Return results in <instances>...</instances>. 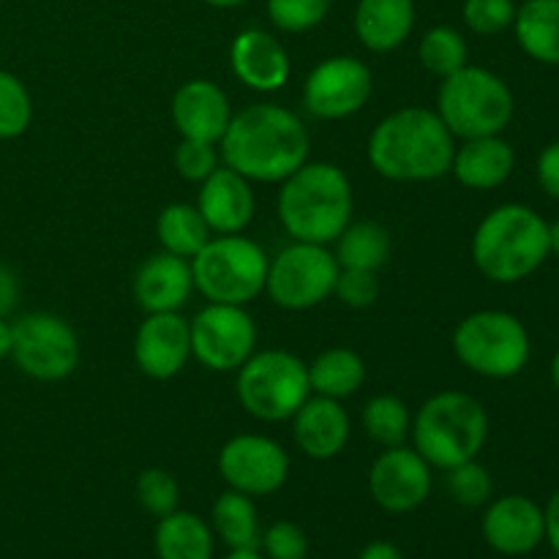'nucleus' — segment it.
<instances>
[{
    "mask_svg": "<svg viewBox=\"0 0 559 559\" xmlns=\"http://www.w3.org/2000/svg\"><path fill=\"white\" fill-rule=\"evenodd\" d=\"M309 131L293 109L282 104H249L233 115L218 151L224 167L251 183H282L309 162Z\"/></svg>",
    "mask_w": 559,
    "mask_h": 559,
    "instance_id": "obj_1",
    "label": "nucleus"
},
{
    "mask_svg": "<svg viewBox=\"0 0 559 559\" xmlns=\"http://www.w3.org/2000/svg\"><path fill=\"white\" fill-rule=\"evenodd\" d=\"M369 164L396 183H429L451 173L456 136L429 107H402L369 134Z\"/></svg>",
    "mask_w": 559,
    "mask_h": 559,
    "instance_id": "obj_2",
    "label": "nucleus"
},
{
    "mask_svg": "<svg viewBox=\"0 0 559 559\" xmlns=\"http://www.w3.org/2000/svg\"><path fill=\"white\" fill-rule=\"evenodd\" d=\"M276 207L289 238L328 246L353 222V186L336 164L306 162L282 180Z\"/></svg>",
    "mask_w": 559,
    "mask_h": 559,
    "instance_id": "obj_3",
    "label": "nucleus"
},
{
    "mask_svg": "<svg viewBox=\"0 0 559 559\" xmlns=\"http://www.w3.org/2000/svg\"><path fill=\"white\" fill-rule=\"evenodd\" d=\"M551 257L549 222L522 202L486 213L473 235V262L495 284H519Z\"/></svg>",
    "mask_w": 559,
    "mask_h": 559,
    "instance_id": "obj_4",
    "label": "nucleus"
},
{
    "mask_svg": "<svg viewBox=\"0 0 559 559\" xmlns=\"http://www.w3.org/2000/svg\"><path fill=\"white\" fill-rule=\"evenodd\" d=\"M413 448L431 469H451L478 459L489 440V415L484 404L462 391L435 393L413 418Z\"/></svg>",
    "mask_w": 559,
    "mask_h": 559,
    "instance_id": "obj_5",
    "label": "nucleus"
},
{
    "mask_svg": "<svg viewBox=\"0 0 559 559\" xmlns=\"http://www.w3.org/2000/svg\"><path fill=\"white\" fill-rule=\"evenodd\" d=\"M437 115L456 140L502 134L516 112L511 85L484 66H464L437 91Z\"/></svg>",
    "mask_w": 559,
    "mask_h": 559,
    "instance_id": "obj_6",
    "label": "nucleus"
},
{
    "mask_svg": "<svg viewBox=\"0 0 559 559\" xmlns=\"http://www.w3.org/2000/svg\"><path fill=\"white\" fill-rule=\"evenodd\" d=\"M453 353L459 364L486 380H511L522 374L533 355L524 322L511 311L480 309L464 317L453 331Z\"/></svg>",
    "mask_w": 559,
    "mask_h": 559,
    "instance_id": "obj_7",
    "label": "nucleus"
},
{
    "mask_svg": "<svg viewBox=\"0 0 559 559\" xmlns=\"http://www.w3.org/2000/svg\"><path fill=\"white\" fill-rule=\"evenodd\" d=\"M267 251L257 240L240 235H213L191 260L194 289L211 304L249 306L265 293Z\"/></svg>",
    "mask_w": 559,
    "mask_h": 559,
    "instance_id": "obj_8",
    "label": "nucleus"
},
{
    "mask_svg": "<svg viewBox=\"0 0 559 559\" xmlns=\"http://www.w3.org/2000/svg\"><path fill=\"white\" fill-rule=\"evenodd\" d=\"M235 393L251 418L262 424L293 420L300 404L311 396L309 369L287 349H262L235 371Z\"/></svg>",
    "mask_w": 559,
    "mask_h": 559,
    "instance_id": "obj_9",
    "label": "nucleus"
},
{
    "mask_svg": "<svg viewBox=\"0 0 559 559\" xmlns=\"http://www.w3.org/2000/svg\"><path fill=\"white\" fill-rule=\"evenodd\" d=\"M80 336L52 311H31L11 322V355L16 369L38 382H60L80 366Z\"/></svg>",
    "mask_w": 559,
    "mask_h": 559,
    "instance_id": "obj_10",
    "label": "nucleus"
},
{
    "mask_svg": "<svg viewBox=\"0 0 559 559\" xmlns=\"http://www.w3.org/2000/svg\"><path fill=\"white\" fill-rule=\"evenodd\" d=\"M338 271L342 267L328 246L293 240L267 262L265 293L278 309L309 311L331 298Z\"/></svg>",
    "mask_w": 559,
    "mask_h": 559,
    "instance_id": "obj_11",
    "label": "nucleus"
},
{
    "mask_svg": "<svg viewBox=\"0 0 559 559\" xmlns=\"http://www.w3.org/2000/svg\"><path fill=\"white\" fill-rule=\"evenodd\" d=\"M189 328L191 358L218 374L238 371L257 353V322L246 306L207 304Z\"/></svg>",
    "mask_w": 559,
    "mask_h": 559,
    "instance_id": "obj_12",
    "label": "nucleus"
},
{
    "mask_svg": "<svg viewBox=\"0 0 559 559\" xmlns=\"http://www.w3.org/2000/svg\"><path fill=\"white\" fill-rule=\"evenodd\" d=\"M371 69L353 55H333L317 63L304 82V107L317 120H344L366 107Z\"/></svg>",
    "mask_w": 559,
    "mask_h": 559,
    "instance_id": "obj_13",
    "label": "nucleus"
},
{
    "mask_svg": "<svg viewBox=\"0 0 559 559\" xmlns=\"http://www.w3.org/2000/svg\"><path fill=\"white\" fill-rule=\"evenodd\" d=\"M218 473L240 495L267 497L287 484L289 456L271 437L238 435L218 451Z\"/></svg>",
    "mask_w": 559,
    "mask_h": 559,
    "instance_id": "obj_14",
    "label": "nucleus"
},
{
    "mask_svg": "<svg viewBox=\"0 0 559 559\" xmlns=\"http://www.w3.org/2000/svg\"><path fill=\"white\" fill-rule=\"evenodd\" d=\"M369 491L385 513H413L431 491V464L415 448H382L369 469Z\"/></svg>",
    "mask_w": 559,
    "mask_h": 559,
    "instance_id": "obj_15",
    "label": "nucleus"
},
{
    "mask_svg": "<svg viewBox=\"0 0 559 559\" xmlns=\"http://www.w3.org/2000/svg\"><path fill=\"white\" fill-rule=\"evenodd\" d=\"M134 360L151 380H173L191 360V328L180 311L147 314L136 328Z\"/></svg>",
    "mask_w": 559,
    "mask_h": 559,
    "instance_id": "obj_16",
    "label": "nucleus"
},
{
    "mask_svg": "<svg viewBox=\"0 0 559 559\" xmlns=\"http://www.w3.org/2000/svg\"><path fill=\"white\" fill-rule=\"evenodd\" d=\"M480 530L497 555L524 557L546 540L544 508L524 495L497 497L486 506Z\"/></svg>",
    "mask_w": 559,
    "mask_h": 559,
    "instance_id": "obj_17",
    "label": "nucleus"
},
{
    "mask_svg": "<svg viewBox=\"0 0 559 559\" xmlns=\"http://www.w3.org/2000/svg\"><path fill=\"white\" fill-rule=\"evenodd\" d=\"M229 66L240 85L257 93L282 91L293 74L284 44L262 27H246L235 36L229 47Z\"/></svg>",
    "mask_w": 559,
    "mask_h": 559,
    "instance_id": "obj_18",
    "label": "nucleus"
},
{
    "mask_svg": "<svg viewBox=\"0 0 559 559\" xmlns=\"http://www.w3.org/2000/svg\"><path fill=\"white\" fill-rule=\"evenodd\" d=\"M173 123L180 140H200L218 145L233 120L227 93L211 80H189L173 96Z\"/></svg>",
    "mask_w": 559,
    "mask_h": 559,
    "instance_id": "obj_19",
    "label": "nucleus"
},
{
    "mask_svg": "<svg viewBox=\"0 0 559 559\" xmlns=\"http://www.w3.org/2000/svg\"><path fill=\"white\" fill-rule=\"evenodd\" d=\"M197 211L213 235H240L257 211L251 180L229 167H218L200 183Z\"/></svg>",
    "mask_w": 559,
    "mask_h": 559,
    "instance_id": "obj_20",
    "label": "nucleus"
},
{
    "mask_svg": "<svg viewBox=\"0 0 559 559\" xmlns=\"http://www.w3.org/2000/svg\"><path fill=\"white\" fill-rule=\"evenodd\" d=\"M349 415L342 402L311 393L298 413L293 415V437L300 453H306L314 462L336 459L349 442Z\"/></svg>",
    "mask_w": 559,
    "mask_h": 559,
    "instance_id": "obj_21",
    "label": "nucleus"
},
{
    "mask_svg": "<svg viewBox=\"0 0 559 559\" xmlns=\"http://www.w3.org/2000/svg\"><path fill=\"white\" fill-rule=\"evenodd\" d=\"M194 293L191 262L169 251L147 257L134 273V300L145 314L180 311Z\"/></svg>",
    "mask_w": 559,
    "mask_h": 559,
    "instance_id": "obj_22",
    "label": "nucleus"
},
{
    "mask_svg": "<svg viewBox=\"0 0 559 559\" xmlns=\"http://www.w3.org/2000/svg\"><path fill=\"white\" fill-rule=\"evenodd\" d=\"M513 169H516V151L502 134L462 140L451 164L453 178L473 191L500 189Z\"/></svg>",
    "mask_w": 559,
    "mask_h": 559,
    "instance_id": "obj_23",
    "label": "nucleus"
},
{
    "mask_svg": "<svg viewBox=\"0 0 559 559\" xmlns=\"http://www.w3.org/2000/svg\"><path fill=\"white\" fill-rule=\"evenodd\" d=\"M415 27L413 0H358L355 36L371 52H393Z\"/></svg>",
    "mask_w": 559,
    "mask_h": 559,
    "instance_id": "obj_24",
    "label": "nucleus"
},
{
    "mask_svg": "<svg viewBox=\"0 0 559 559\" xmlns=\"http://www.w3.org/2000/svg\"><path fill=\"white\" fill-rule=\"evenodd\" d=\"M519 47L544 66H559V0H524L513 20Z\"/></svg>",
    "mask_w": 559,
    "mask_h": 559,
    "instance_id": "obj_25",
    "label": "nucleus"
},
{
    "mask_svg": "<svg viewBox=\"0 0 559 559\" xmlns=\"http://www.w3.org/2000/svg\"><path fill=\"white\" fill-rule=\"evenodd\" d=\"M306 369H309L311 393L336 402L355 396L366 382V360L349 347L325 349Z\"/></svg>",
    "mask_w": 559,
    "mask_h": 559,
    "instance_id": "obj_26",
    "label": "nucleus"
},
{
    "mask_svg": "<svg viewBox=\"0 0 559 559\" xmlns=\"http://www.w3.org/2000/svg\"><path fill=\"white\" fill-rule=\"evenodd\" d=\"M338 267L344 271H369L380 273L391 260V233L380 222H349L336 240Z\"/></svg>",
    "mask_w": 559,
    "mask_h": 559,
    "instance_id": "obj_27",
    "label": "nucleus"
},
{
    "mask_svg": "<svg viewBox=\"0 0 559 559\" xmlns=\"http://www.w3.org/2000/svg\"><path fill=\"white\" fill-rule=\"evenodd\" d=\"M211 527L229 549H260L262 524L254 497L235 489L222 491L211 508Z\"/></svg>",
    "mask_w": 559,
    "mask_h": 559,
    "instance_id": "obj_28",
    "label": "nucleus"
},
{
    "mask_svg": "<svg viewBox=\"0 0 559 559\" xmlns=\"http://www.w3.org/2000/svg\"><path fill=\"white\" fill-rule=\"evenodd\" d=\"M156 555L158 559H213V527L197 513H169L158 519Z\"/></svg>",
    "mask_w": 559,
    "mask_h": 559,
    "instance_id": "obj_29",
    "label": "nucleus"
},
{
    "mask_svg": "<svg viewBox=\"0 0 559 559\" xmlns=\"http://www.w3.org/2000/svg\"><path fill=\"white\" fill-rule=\"evenodd\" d=\"M156 235L158 243H162V251L183 257L189 262L213 238L211 227L205 224L202 213L197 211V205H189V202H173V205L164 207L156 218Z\"/></svg>",
    "mask_w": 559,
    "mask_h": 559,
    "instance_id": "obj_30",
    "label": "nucleus"
},
{
    "mask_svg": "<svg viewBox=\"0 0 559 559\" xmlns=\"http://www.w3.org/2000/svg\"><path fill=\"white\" fill-rule=\"evenodd\" d=\"M366 435L382 448H399L407 445L409 429H413V418H409L407 404L393 393H377L366 402L364 415H360Z\"/></svg>",
    "mask_w": 559,
    "mask_h": 559,
    "instance_id": "obj_31",
    "label": "nucleus"
},
{
    "mask_svg": "<svg viewBox=\"0 0 559 559\" xmlns=\"http://www.w3.org/2000/svg\"><path fill=\"white\" fill-rule=\"evenodd\" d=\"M418 60L429 74L445 76L456 74L459 69L469 63V47L467 38L451 25H437L431 31L424 33L418 44Z\"/></svg>",
    "mask_w": 559,
    "mask_h": 559,
    "instance_id": "obj_32",
    "label": "nucleus"
},
{
    "mask_svg": "<svg viewBox=\"0 0 559 559\" xmlns=\"http://www.w3.org/2000/svg\"><path fill=\"white\" fill-rule=\"evenodd\" d=\"M33 120V98L25 82L0 69V140H16Z\"/></svg>",
    "mask_w": 559,
    "mask_h": 559,
    "instance_id": "obj_33",
    "label": "nucleus"
},
{
    "mask_svg": "<svg viewBox=\"0 0 559 559\" xmlns=\"http://www.w3.org/2000/svg\"><path fill=\"white\" fill-rule=\"evenodd\" d=\"M445 489L459 506L486 508L495 497V480L478 459H469V462L445 469Z\"/></svg>",
    "mask_w": 559,
    "mask_h": 559,
    "instance_id": "obj_34",
    "label": "nucleus"
},
{
    "mask_svg": "<svg viewBox=\"0 0 559 559\" xmlns=\"http://www.w3.org/2000/svg\"><path fill=\"white\" fill-rule=\"evenodd\" d=\"M136 502L151 516L164 519L178 511L180 506V486L175 475L164 467L142 469L136 478Z\"/></svg>",
    "mask_w": 559,
    "mask_h": 559,
    "instance_id": "obj_35",
    "label": "nucleus"
},
{
    "mask_svg": "<svg viewBox=\"0 0 559 559\" xmlns=\"http://www.w3.org/2000/svg\"><path fill=\"white\" fill-rule=\"evenodd\" d=\"M333 0H267V20L284 33L314 31L331 11Z\"/></svg>",
    "mask_w": 559,
    "mask_h": 559,
    "instance_id": "obj_36",
    "label": "nucleus"
},
{
    "mask_svg": "<svg viewBox=\"0 0 559 559\" xmlns=\"http://www.w3.org/2000/svg\"><path fill=\"white\" fill-rule=\"evenodd\" d=\"M519 5L513 0H464V25L478 36H497L513 27Z\"/></svg>",
    "mask_w": 559,
    "mask_h": 559,
    "instance_id": "obj_37",
    "label": "nucleus"
},
{
    "mask_svg": "<svg viewBox=\"0 0 559 559\" xmlns=\"http://www.w3.org/2000/svg\"><path fill=\"white\" fill-rule=\"evenodd\" d=\"M222 167V153L216 151L213 142L200 140H180L178 151H175V169L189 183H202L207 175H213Z\"/></svg>",
    "mask_w": 559,
    "mask_h": 559,
    "instance_id": "obj_38",
    "label": "nucleus"
},
{
    "mask_svg": "<svg viewBox=\"0 0 559 559\" xmlns=\"http://www.w3.org/2000/svg\"><path fill=\"white\" fill-rule=\"evenodd\" d=\"M260 549L267 559H306L309 557V538L295 522H273L262 530Z\"/></svg>",
    "mask_w": 559,
    "mask_h": 559,
    "instance_id": "obj_39",
    "label": "nucleus"
},
{
    "mask_svg": "<svg viewBox=\"0 0 559 559\" xmlns=\"http://www.w3.org/2000/svg\"><path fill=\"white\" fill-rule=\"evenodd\" d=\"M338 300L347 309H371L380 298V278L377 273L369 271H338L336 289H333Z\"/></svg>",
    "mask_w": 559,
    "mask_h": 559,
    "instance_id": "obj_40",
    "label": "nucleus"
},
{
    "mask_svg": "<svg viewBox=\"0 0 559 559\" xmlns=\"http://www.w3.org/2000/svg\"><path fill=\"white\" fill-rule=\"evenodd\" d=\"M535 175H538V186L551 197L559 200V140L549 142L540 151L538 164H535Z\"/></svg>",
    "mask_w": 559,
    "mask_h": 559,
    "instance_id": "obj_41",
    "label": "nucleus"
},
{
    "mask_svg": "<svg viewBox=\"0 0 559 559\" xmlns=\"http://www.w3.org/2000/svg\"><path fill=\"white\" fill-rule=\"evenodd\" d=\"M16 304H20V278H16V273L9 265L0 262V317L9 320Z\"/></svg>",
    "mask_w": 559,
    "mask_h": 559,
    "instance_id": "obj_42",
    "label": "nucleus"
},
{
    "mask_svg": "<svg viewBox=\"0 0 559 559\" xmlns=\"http://www.w3.org/2000/svg\"><path fill=\"white\" fill-rule=\"evenodd\" d=\"M544 522H546V540H549L555 557H559V489L544 506Z\"/></svg>",
    "mask_w": 559,
    "mask_h": 559,
    "instance_id": "obj_43",
    "label": "nucleus"
},
{
    "mask_svg": "<svg viewBox=\"0 0 559 559\" xmlns=\"http://www.w3.org/2000/svg\"><path fill=\"white\" fill-rule=\"evenodd\" d=\"M358 559H404L402 549L391 540H371L364 551H360Z\"/></svg>",
    "mask_w": 559,
    "mask_h": 559,
    "instance_id": "obj_44",
    "label": "nucleus"
},
{
    "mask_svg": "<svg viewBox=\"0 0 559 559\" xmlns=\"http://www.w3.org/2000/svg\"><path fill=\"white\" fill-rule=\"evenodd\" d=\"M11 355V322L5 317H0V360H5Z\"/></svg>",
    "mask_w": 559,
    "mask_h": 559,
    "instance_id": "obj_45",
    "label": "nucleus"
},
{
    "mask_svg": "<svg viewBox=\"0 0 559 559\" xmlns=\"http://www.w3.org/2000/svg\"><path fill=\"white\" fill-rule=\"evenodd\" d=\"M224 559H267L260 549H229V555Z\"/></svg>",
    "mask_w": 559,
    "mask_h": 559,
    "instance_id": "obj_46",
    "label": "nucleus"
},
{
    "mask_svg": "<svg viewBox=\"0 0 559 559\" xmlns=\"http://www.w3.org/2000/svg\"><path fill=\"white\" fill-rule=\"evenodd\" d=\"M549 249H551V254L559 257V218L549 224Z\"/></svg>",
    "mask_w": 559,
    "mask_h": 559,
    "instance_id": "obj_47",
    "label": "nucleus"
},
{
    "mask_svg": "<svg viewBox=\"0 0 559 559\" xmlns=\"http://www.w3.org/2000/svg\"><path fill=\"white\" fill-rule=\"evenodd\" d=\"M202 3L213 5V9H238V5L249 3V0H202Z\"/></svg>",
    "mask_w": 559,
    "mask_h": 559,
    "instance_id": "obj_48",
    "label": "nucleus"
},
{
    "mask_svg": "<svg viewBox=\"0 0 559 559\" xmlns=\"http://www.w3.org/2000/svg\"><path fill=\"white\" fill-rule=\"evenodd\" d=\"M549 374H551V385H555L557 391H559V347H557L555 358H551V369H549Z\"/></svg>",
    "mask_w": 559,
    "mask_h": 559,
    "instance_id": "obj_49",
    "label": "nucleus"
},
{
    "mask_svg": "<svg viewBox=\"0 0 559 559\" xmlns=\"http://www.w3.org/2000/svg\"><path fill=\"white\" fill-rule=\"evenodd\" d=\"M549 559H559V557H549Z\"/></svg>",
    "mask_w": 559,
    "mask_h": 559,
    "instance_id": "obj_50",
    "label": "nucleus"
}]
</instances>
